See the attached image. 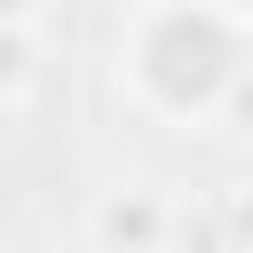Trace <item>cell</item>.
Returning a JSON list of instances; mask_svg holds the SVG:
<instances>
[{"label":"cell","instance_id":"obj_6","mask_svg":"<svg viewBox=\"0 0 253 253\" xmlns=\"http://www.w3.org/2000/svg\"><path fill=\"white\" fill-rule=\"evenodd\" d=\"M32 8L40 0H0V24H32Z\"/></svg>","mask_w":253,"mask_h":253},{"label":"cell","instance_id":"obj_2","mask_svg":"<svg viewBox=\"0 0 253 253\" xmlns=\"http://www.w3.org/2000/svg\"><path fill=\"white\" fill-rule=\"evenodd\" d=\"M87 237H95V253H166L174 206H166V190H150V182H119V190L95 198Z\"/></svg>","mask_w":253,"mask_h":253},{"label":"cell","instance_id":"obj_7","mask_svg":"<svg viewBox=\"0 0 253 253\" xmlns=\"http://www.w3.org/2000/svg\"><path fill=\"white\" fill-rule=\"evenodd\" d=\"M229 8H237V24H245V32H253V0H229Z\"/></svg>","mask_w":253,"mask_h":253},{"label":"cell","instance_id":"obj_3","mask_svg":"<svg viewBox=\"0 0 253 253\" xmlns=\"http://www.w3.org/2000/svg\"><path fill=\"white\" fill-rule=\"evenodd\" d=\"M24 87H32V32L0 24V103H24Z\"/></svg>","mask_w":253,"mask_h":253},{"label":"cell","instance_id":"obj_1","mask_svg":"<svg viewBox=\"0 0 253 253\" xmlns=\"http://www.w3.org/2000/svg\"><path fill=\"white\" fill-rule=\"evenodd\" d=\"M245 63H253V32L237 24L229 0H142L119 40V71L134 103L166 126L221 119Z\"/></svg>","mask_w":253,"mask_h":253},{"label":"cell","instance_id":"obj_5","mask_svg":"<svg viewBox=\"0 0 253 253\" xmlns=\"http://www.w3.org/2000/svg\"><path fill=\"white\" fill-rule=\"evenodd\" d=\"M221 119H229V126H245V134H253V63H245V71H237V87H229V103H221Z\"/></svg>","mask_w":253,"mask_h":253},{"label":"cell","instance_id":"obj_4","mask_svg":"<svg viewBox=\"0 0 253 253\" xmlns=\"http://www.w3.org/2000/svg\"><path fill=\"white\" fill-rule=\"evenodd\" d=\"M221 237H229L237 253H253V182H237V190L221 198Z\"/></svg>","mask_w":253,"mask_h":253}]
</instances>
